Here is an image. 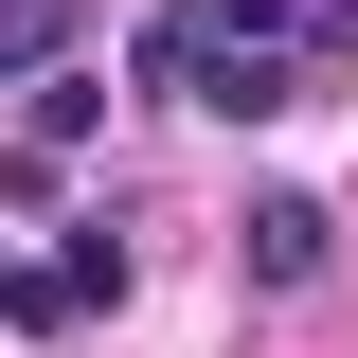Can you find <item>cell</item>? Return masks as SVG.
Instances as JSON below:
<instances>
[{
	"label": "cell",
	"instance_id": "cell-5",
	"mask_svg": "<svg viewBox=\"0 0 358 358\" xmlns=\"http://www.w3.org/2000/svg\"><path fill=\"white\" fill-rule=\"evenodd\" d=\"M0 287H18V268H0Z\"/></svg>",
	"mask_w": 358,
	"mask_h": 358
},
{
	"label": "cell",
	"instance_id": "cell-1",
	"mask_svg": "<svg viewBox=\"0 0 358 358\" xmlns=\"http://www.w3.org/2000/svg\"><path fill=\"white\" fill-rule=\"evenodd\" d=\"M233 268H251V287H322V268H341V215H322V197H251V215H233Z\"/></svg>",
	"mask_w": 358,
	"mask_h": 358
},
{
	"label": "cell",
	"instance_id": "cell-3",
	"mask_svg": "<svg viewBox=\"0 0 358 358\" xmlns=\"http://www.w3.org/2000/svg\"><path fill=\"white\" fill-rule=\"evenodd\" d=\"M18 126H36V162H54V143H90V126H108V72H90V54H72V72H36V90H18Z\"/></svg>",
	"mask_w": 358,
	"mask_h": 358
},
{
	"label": "cell",
	"instance_id": "cell-4",
	"mask_svg": "<svg viewBox=\"0 0 358 358\" xmlns=\"http://www.w3.org/2000/svg\"><path fill=\"white\" fill-rule=\"evenodd\" d=\"M54 287H72V305H126V233L90 215V233H72V251H54Z\"/></svg>",
	"mask_w": 358,
	"mask_h": 358
},
{
	"label": "cell",
	"instance_id": "cell-2",
	"mask_svg": "<svg viewBox=\"0 0 358 358\" xmlns=\"http://www.w3.org/2000/svg\"><path fill=\"white\" fill-rule=\"evenodd\" d=\"M72 54H90V0H0V90L72 72Z\"/></svg>",
	"mask_w": 358,
	"mask_h": 358
}]
</instances>
